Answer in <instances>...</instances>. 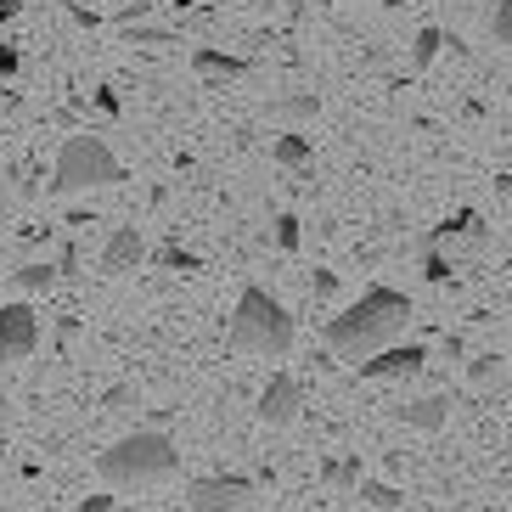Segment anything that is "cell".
I'll return each instance as SVG.
<instances>
[{"label": "cell", "instance_id": "obj_22", "mask_svg": "<svg viewBox=\"0 0 512 512\" xmlns=\"http://www.w3.org/2000/svg\"><path fill=\"white\" fill-rule=\"evenodd\" d=\"M158 265H164V271L192 276V271H197V254H186V248H164V254H158Z\"/></svg>", "mask_w": 512, "mask_h": 512}, {"label": "cell", "instance_id": "obj_19", "mask_svg": "<svg viewBox=\"0 0 512 512\" xmlns=\"http://www.w3.org/2000/svg\"><path fill=\"white\" fill-rule=\"evenodd\" d=\"M299 242H304L299 214H276V248H282V254H299Z\"/></svg>", "mask_w": 512, "mask_h": 512}, {"label": "cell", "instance_id": "obj_2", "mask_svg": "<svg viewBox=\"0 0 512 512\" xmlns=\"http://www.w3.org/2000/svg\"><path fill=\"white\" fill-rule=\"evenodd\" d=\"M96 473L113 490H141V484H164L181 473V451L164 428H136V434L113 439L102 456H96Z\"/></svg>", "mask_w": 512, "mask_h": 512}, {"label": "cell", "instance_id": "obj_16", "mask_svg": "<svg viewBox=\"0 0 512 512\" xmlns=\"http://www.w3.org/2000/svg\"><path fill=\"white\" fill-rule=\"evenodd\" d=\"M321 479L338 484V490H355V484L366 479V467H361V456H344V462H327V467H321Z\"/></svg>", "mask_w": 512, "mask_h": 512}, {"label": "cell", "instance_id": "obj_8", "mask_svg": "<svg viewBox=\"0 0 512 512\" xmlns=\"http://www.w3.org/2000/svg\"><path fill=\"white\" fill-rule=\"evenodd\" d=\"M361 377H372V383H389V377H417L422 366H428V349L422 344H389V349H377V355H366Z\"/></svg>", "mask_w": 512, "mask_h": 512}, {"label": "cell", "instance_id": "obj_14", "mask_svg": "<svg viewBox=\"0 0 512 512\" xmlns=\"http://www.w3.org/2000/svg\"><path fill=\"white\" fill-rule=\"evenodd\" d=\"M12 287H17V293H51V287H57V265H46V259H34V265L12 271Z\"/></svg>", "mask_w": 512, "mask_h": 512}, {"label": "cell", "instance_id": "obj_5", "mask_svg": "<svg viewBox=\"0 0 512 512\" xmlns=\"http://www.w3.org/2000/svg\"><path fill=\"white\" fill-rule=\"evenodd\" d=\"M248 496H254V479H242V473H203V479L186 484L192 512H242Z\"/></svg>", "mask_w": 512, "mask_h": 512}, {"label": "cell", "instance_id": "obj_3", "mask_svg": "<svg viewBox=\"0 0 512 512\" xmlns=\"http://www.w3.org/2000/svg\"><path fill=\"white\" fill-rule=\"evenodd\" d=\"M231 349L282 361L287 349H293V316H287V304L276 293H265V287H242L237 310H231Z\"/></svg>", "mask_w": 512, "mask_h": 512}, {"label": "cell", "instance_id": "obj_31", "mask_svg": "<svg viewBox=\"0 0 512 512\" xmlns=\"http://www.w3.org/2000/svg\"><path fill=\"white\" fill-rule=\"evenodd\" d=\"M175 6H181V12H186V6H203V0H175Z\"/></svg>", "mask_w": 512, "mask_h": 512}, {"label": "cell", "instance_id": "obj_9", "mask_svg": "<svg viewBox=\"0 0 512 512\" xmlns=\"http://www.w3.org/2000/svg\"><path fill=\"white\" fill-rule=\"evenodd\" d=\"M141 259H147V242H141L136 226H119L113 237H107L102 248V271H136Z\"/></svg>", "mask_w": 512, "mask_h": 512}, {"label": "cell", "instance_id": "obj_7", "mask_svg": "<svg viewBox=\"0 0 512 512\" xmlns=\"http://www.w3.org/2000/svg\"><path fill=\"white\" fill-rule=\"evenodd\" d=\"M299 406H304V389L293 372H276L259 394V422L265 428H287V422H299Z\"/></svg>", "mask_w": 512, "mask_h": 512}, {"label": "cell", "instance_id": "obj_17", "mask_svg": "<svg viewBox=\"0 0 512 512\" xmlns=\"http://www.w3.org/2000/svg\"><path fill=\"white\" fill-rule=\"evenodd\" d=\"M439 46H445V34L428 23V29H417V40H411V68H428V62L439 57Z\"/></svg>", "mask_w": 512, "mask_h": 512}, {"label": "cell", "instance_id": "obj_26", "mask_svg": "<svg viewBox=\"0 0 512 512\" xmlns=\"http://www.w3.org/2000/svg\"><path fill=\"white\" fill-rule=\"evenodd\" d=\"M74 512H113V496H85Z\"/></svg>", "mask_w": 512, "mask_h": 512}, {"label": "cell", "instance_id": "obj_12", "mask_svg": "<svg viewBox=\"0 0 512 512\" xmlns=\"http://www.w3.org/2000/svg\"><path fill=\"white\" fill-rule=\"evenodd\" d=\"M316 113H321V96H316V91L271 102V119H282V124H304V119H316Z\"/></svg>", "mask_w": 512, "mask_h": 512}, {"label": "cell", "instance_id": "obj_32", "mask_svg": "<svg viewBox=\"0 0 512 512\" xmlns=\"http://www.w3.org/2000/svg\"><path fill=\"white\" fill-rule=\"evenodd\" d=\"M113 512H147V507H113Z\"/></svg>", "mask_w": 512, "mask_h": 512}, {"label": "cell", "instance_id": "obj_20", "mask_svg": "<svg viewBox=\"0 0 512 512\" xmlns=\"http://www.w3.org/2000/svg\"><path fill=\"white\" fill-rule=\"evenodd\" d=\"M490 34H496V46H512V0H496V12H490Z\"/></svg>", "mask_w": 512, "mask_h": 512}, {"label": "cell", "instance_id": "obj_18", "mask_svg": "<svg viewBox=\"0 0 512 512\" xmlns=\"http://www.w3.org/2000/svg\"><path fill=\"white\" fill-rule=\"evenodd\" d=\"M136 406H141L136 383H113V389H102V411H136Z\"/></svg>", "mask_w": 512, "mask_h": 512}, {"label": "cell", "instance_id": "obj_24", "mask_svg": "<svg viewBox=\"0 0 512 512\" xmlns=\"http://www.w3.org/2000/svg\"><path fill=\"white\" fill-rule=\"evenodd\" d=\"M490 372H496V355H479V361L467 366V377H473V383H490Z\"/></svg>", "mask_w": 512, "mask_h": 512}, {"label": "cell", "instance_id": "obj_27", "mask_svg": "<svg viewBox=\"0 0 512 512\" xmlns=\"http://www.w3.org/2000/svg\"><path fill=\"white\" fill-rule=\"evenodd\" d=\"M96 107H102V113H119V96H113V91L102 85V91H96Z\"/></svg>", "mask_w": 512, "mask_h": 512}, {"label": "cell", "instance_id": "obj_29", "mask_svg": "<svg viewBox=\"0 0 512 512\" xmlns=\"http://www.w3.org/2000/svg\"><path fill=\"white\" fill-rule=\"evenodd\" d=\"M17 12H23V0H0V23H12Z\"/></svg>", "mask_w": 512, "mask_h": 512}, {"label": "cell", "instance_id": "obj_4", "mask_svg": "<svg viewBox=\"0 0 512 512\" xmlns=\"http://www.w3.org/2000/svg\"><path fill=\"white\" fill-rule=\"evenodd\" d=\"M124 181V164L113 158L102 136H68L57 152V169H51V197H79V192H96V186H119Z\"/></svg>", "mask_w": 512, "mask_h": 512}, {"label": "cell", "instance_id": "obj_21", "mask_svg": "<svg viewBox=\"0 0 512 512\" xmlns=\"http://www.w3.org/2000/svg\"><path fill=\"white\" fill-rule=\"evenodd\" d=\"M422 271H428V282H451V259L439 254V242H428V259H422Z\"/></svg>", "mask_w": 512, "mask_h": 512}, {"label": "cell", "instance_id": "obj_23", "mask_svg": "<svg viewBox=\"0 0 512 512\" xmlns=\"http://www.w3.org/2000/svg\"><path fill=\"white\" fill-rule=\"evenodd\" d=\"M130 40H136V46H169L175 34H169V29H136V34H130Z\"/></svg>", "mask_w": 512, "mask_h": 512}, {"label": "cell", "instance_id": "obj_28", "mask_svg": "<svg viewBox=\"0 0 512 512\" xmlns=\"http://www.w3.org/2000/svg\"><path fill=\"white\" fill-rule=\"evenodd\" d=\"M316 293H321V299H327V293H338V276L321 271V276H316Z\"/></svg>", "mask_w": 512, "mask_h": 512}, {"label": "cell", "instance_id": "obj_30", "mask_svg": "<svg viewBox=\"0 0 512 512\" xmlns=\"http://www.w3.org/2000/svg\"><path fill=\"white\" fill-rule=\"evenodd\" d=\"M6 422H12V400H6V394H0V428H6Z\"/></svg>", "mask_w": 512, "mask_h": 512}, {"label": "cell", "instance_id": "obj_25", "mask_svg": "<svg viewBox=\"0 0 512 512\" xmlns=\"http://www.w3.org/2000/svg\"><path fill=\"white\" fill-rule=\"evenodd\" d=\"M17 68H23V57H17V46H0V79H12Z\"/></svg>", "mask_w": 512, "mask_h": 512}, {"label": "cell", "instance_id": "obj_13", "mask_svg": "<svg viewBox=\"0 0 512 512\" xmlns=\"http://www.w3.org/2000/svg\"><path fill=\"white\" fill-rule=\"evenodd\" d=\"M355 496H361L372 512H400V507H406V496H400L394 484H383V479H361V484H355Z\"/></svg>", "mask_w": 512, "mask_h": 512}, {"label": "cell", "instance_id": "obj_6", "mask_svg": "<svg viewBox=\"0 0 512 512\" xmlns=\"http://www.w3.org/2000/svg\"><path fill=\"white\" fill-rule=\"evenodd\" d=\"M40 349V316L29 304H0V366L29 361Z\"/></svg>", "mask_w": 512, "mask_h": 512}, {"label": "cell", "instance_id": "obj_10", "mask_svg": "<svg viewBox=\"0 0 512 512\" xmlns=\"http://www.w3.org/2000/svg\"><path fill=\"white\" fill-rule=\"evenodd\" d=\"M445 417H451V400H445V394H422V400H406V406H400V422L417 428V434H439Z\"/></svg>", "mask_w": 512, "mask_h": 512}, {"label": "cell", "instance_id": "obj_11", "mask_svg": "<svg viewBox=\"0 0 512 512\" xmlns=\"http://www.w3.org/2000/svg\"><path fill=\"white\" fill-rule=\"evenodd\" d=\"M192 74H197V79H242V74H248V57H237V51H214V46H197V51H192Z\"/></svg>", "mask_w": 512, "mask_h": 512}, {"label": "cell", "instance_id": "obj_1", "mask_svg": "<svg viewBox=\"0 0 512 512\" xmlns=\"http://www.w3.org/2000/svg\"><path fill=\"white\" fill-rule=\"evenodd\" d=\"M411 321V299L400 287H366L361 299L338 310L327 321V349L332 355H344V361H366L377 349H389Z\"/></svg>", "mask_w": 512, "mask_h": 512}, {"label": "cell", "instance_id": "obj_15", "mask_svg": "<svg viewBox=\"0 0 512 512\" xmlns=\"http://www.w3.org/2000/svg\"><path fill=\"white\" fill-rule=\"evenodd\" d=\"M271 158L282 169H310V141H304V136H276Z\"/></svg>", "mask_w": 512, "mask_h": 512}]
</instances>
